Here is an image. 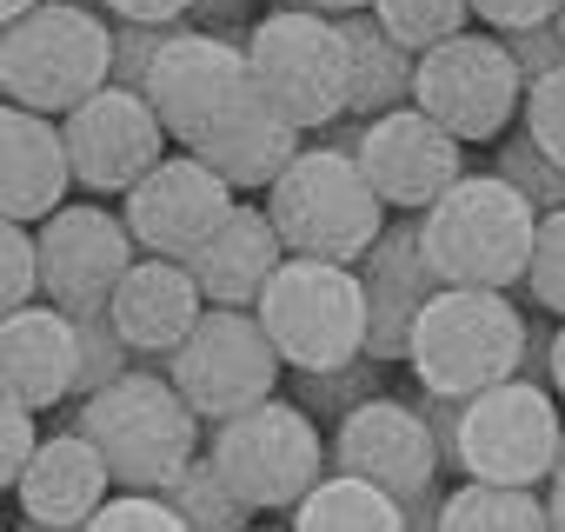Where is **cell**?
Masks as SVG:
<instances>
[{
  "label": "cell",
  "instance_id": "484cf974",
  "mask_svg": "<svg viewBox=\"0 0 565 532\" xmlns=\"http://www.w3.org/2000/svg\"><path fill=\"white\" fill-rule=\"evenodd\" d=\"M439 532H552V506L539 486H492L466 479L446 492Z\"/></svg>",
  "mask_w": 565,
  "mask_h": 532
},
{
  "label": "cell",
  "instance_id": "8992f818",
  "mask_svg": "<svg viewBox=\"0 0 565 532\" xmlns=\"http://www.w3.org/2000/svg\"><path fill=\"white\" fill-rule=\"evenodd\" d=\"M246 61L279 120L300 134H327L353 114V54L347 28L320 8H273L246 28Z\"/></svg>",
  "mask_w": 565,
  "mask_h": 532
},
{
  "label": "cell",
  "instance_id": "cb8c5ba5",
  "mask_svg": "<svg viewBox=\"0 0 565 532\" xmlns=\"http://www.w3.org/2000/svg\"><path fill=\"white\" fill-rule=\"evenodd\" d=\"M340 28H347V54H353V120H380L393 107H413L419 54L406 41H393L373 8L366 14H347Z\"/></svg>",
  "mask_w": 565,
  "mask_h": 532
},
{
  "label": "cell",
  "instance_id": "c3c4849f",
  "mask_svg": "<svg viewBox=\"0 0 565 532\" xmlns=\"http://www.w3.org/2000/svg\"><path fill=\"white\" fill-rule=\"evenodd\" d=\"M545 506H552V532H565V486H545Z\"/></svg>",
  "mask_w": 565,
  "mask_h": 532
},
{
  "label": "cell",
  "instance_id": "f1b7e54d",
  "mask_svg": "<svg viewBox=\"0 0 565 532\" xmlns=\"http://www.w3.org/2000/svg\"><path fill=\"white\" fill-rule=\"evenodd\" d=\"M380 366L386 360H373V353H360V360H347V366H327V373H294V400L320 419H347L353 406H366V400H380Z\"/></svg>",
  "mask_w": 565,
  "mask_h": 532
},
{
  "label": "cell",
  "instance_id": "1f68e13d",
  "mask_svg": "<svg viewBox=\"0 0 565 532\" xmlns=\"http://www.w3.org/2000/svg\"><path fill=\"white\" fill-rule=\"evenodd\" d=\"M134 366H140V353L120 340L114 313H87V320H81V400L100 393V386H114V380L134 373Z\"/></svg>",
  "mask_w": 565,
  "mask_h": 532
},
{
  "label": "cell",
  "instance_id": "7bdbcfd3",
  "mask_svg": "<svg viewBox=\"0 0 565 532\" xmlns=\"http://www.w3.org/2000/svg\"><path fill=\"white\" fill-rule=\"evenodd\" d=\"M552 340H558V333H545V327L525 333V366H519V380H539V373L552 380Z\"/></svg>",
  "mask_w": 565,
  "mask_h": 532
},
{
  "label": "cell",
  "instance_id": "6da1fadb",
  "mask_svg": "<svg viewBox=\"0 0 565 532\" xmlns=\"http://www.w3.org/2000/svg\"><path fill=\"white\" fill-rule=\"evenodd\" d=\"M140 94L153 100V114L167 120V134L186 153H200L226 173L233 193H273L279 173L307 153V134L266 107L246 41L180 28Z\"/></svg>",
  "mask_w": 565,
  "mask_h": 532
},
{
  "label": "cell",
  "instance_id": "52a82bcc",
  "mask_svg": "<svg viewBox=\"0 0 565 532\" xmlns=\"http://www.w3.org/2000/svg\"><path fill=\"white\" fill-rule=\"evenodd\" d=\"M0 87L14 107L67 120L81 100L114 87V28L81 0H47L28 21H8L0 41Z\"/></svg>",
  "mask_w": 565,
  "mask_h": 532
},
{
  "label": "cell",
  "instance_id": "f6af8a7d",
  "mask_svg": "<svg viewBox=\"0 0 565 532\" xmlns=\"http://www.w3.org/2000/svg\"><path fill=\"white\" fill-rule=\"evenodd\" d=\"M300 8H320V14H333V21H347V14H366L373 0H300Z\"/></svg>",
  "mask_w": 565,
  "mask_h": 532
},
{
  "label": "cell",
  "instance_id": "ffe728a7",
  "mask_svg": "<svg viewBox=\"0 0 565 532\" xmlns=\"http://www.w3.org/2000/svg\"><path fill=\"white\" fill-rule=\"evenodd\" d=\"M0 366H8V400L47 413L61 400H81V320L54 300H34L8 313L0 333Z\"/></svg>",
  "mask_w": 565,
  "mask_h": 532
},
{
  "label": "cell",
  "instance_id": "8d00e7d4",
  "mask_svg": "<svg viewBox=\"0 0 565 532\" xmlns=\"http://www.w3.org/2000/svg\"><path fill=\"white\" fill-rule=\"evenodd\" d=\"M525 134H532L552 160H565V67L545 74L539 87H525Z\"/></svg>",
  "mask_w": 565,
  "mask_h": 532
},
{
  "label": "cell",
  "instance_id": "8fae6325",
  "mask_svg": "<svg viewBox=\"0 0 565 532\" xmlns=\"http://www.w3.org/2000/svg\"><path fill=\"white\" fill-rule=\"evenodd\" d=\"M413 107H426L452 140H505V127L525 114V74L492 28H466L459 41L419 54V87Z\"/></svg>",
  "mask_w": 565,
  "mask_h": 532
},
{
  "label": "cell",
  "instance_id": "ba28073f",
  "mask_svg": "<svg viewBox=\"0 0 565 532\" xmlns=\"http://www.w3.org/2000/svg\"><path fill=\"white\" fill-rule=\"evenodd\" d=\"M206 459L226 472V486L253 512H294L333 472L327 433L300 400H266L239 419L206 426Z\"/></svg>",
  "mask_w": 565,
  "mask_h": 532
},
{
  "label": "cell",
  "instance_id": "d4e9b609",
  "mask_svg": "<svg viewBox=\"0 0 565 532\" xmlns=\"http://www.w3.org/2000/svg\"><path fill=\"white\" fill-rule=\"evenodd\" d=\"M294 532H406V499H393L373 479L353 472H327L300 506H294Z\"/></svg>",
  "mask_w": 565,
  "mask_h": 532
},
{
  "label": "cell",
  "instance_id": "f546056e",
  "mask_svg": "<svg viewBox=\"0 0 565 532\" xmlns=\"http://www.w3.org/2000/svg\"><path fill=\"white\" fill-rule=\"evenodd\" d=\"M492 173H505L539 213H558L565 206V160H552L532 134H512V140H499V160H492Z\"/></svg>",
  "mask_w": 565,
  "mask_h": 532
},
{
  "label": "cell",
  "instance_id": "277c9868",
  "mask_svg": "<svg viewBox=\"0 0 565 532\" xmlns=\"http://www.w3.org/2000/svg\"><path fill=\"white\" fill-rule=\"evenodd\" d=\"M525 333L532 320L492 294V287H439L413 327V380L419 393H439V400H472L499 380H519L525 366Z\"/></svg>",
  "mask_w": 565,
  "mask_h": 532
},
{
  "label": "cell",
  "instance_id": "4316f807",
  "mask_svg": "<svg viewBox=\"0 0 565 532\" xmlns=\"http://www.w3.org/2000/svg\"><path fill=\"white\" fill-rule=\"evenodd\" d=\"M167 499H173V512L186 519V532H246V525H253V506L226 486V472H220L206 453L167 486Z\"/></svg>",
  "mask_w": 565,
  "mask_h": 532
},
{
  "label": "cell",
  "instance_id": "5b68a950",
  "mask_svg": "<svg viewBox=\"0 0 565 532\" xmlns=\"http://www.w3.org/2000/svg\"><path fill=\"white\" fill-rule=\"evenodd\" d=\"M393 206L380 200V187L366 180V167L340 147H307L287 173H279V187L266 193V220L279 226V240H287V253L300 259H340V266H360L380 233L393 226L386 220Z\"/></svg>",
  "mask_w": 565,
  "mask_h": 532
},
{
  "label": "cell",
  "instance_id": "4fadbf2b",
  "mask_svg": "<svg viewBox=\"0 0 565 532\" xmlns=\"http://www.w3.org/2000/svg\"><path fill=\"white\" fill-rule=\"evenodd\" d=\"M34 233H41V287L74 320L107 313L120 280L140 266V240H134L127 213H107L100 200H67Z\"/></svg>",
  "mask_w": 565,
  "mask_h": 532
},
{
  "label": "cell",
  "instance_id": "30bf717a",
  "mask_svg": "<svg viewBox=\"0 0 565 532\" xmlns=\"http://www.w3.org/2000/svg\"><path fill=\"white\" fill-rule=\"evenodd\" d=\"M167 373L186 393V406L206 426H220V419H239V413L279 400V373H294V366L279 360V347L259 327V313H246V307H206V320L167 360Z\"/></svg>",
  "mask_w": 565,
  "mask_h": 532
},
{
  "label": "cell",
  "instance_id": "44dd1931",
  "mask_svg": "<svg viewBox=\"0 0 565 532\" xmlns=\"http://www.w3.org/2000/svg\"><path fill=\"white\" fill-rule=\"evenodd\" d=\"M14 499H21V519L81 532V525L114 499V466L100 459V446H94L81 426H67V433H47L41 459H34L28 479L14 486Z\"/></svg>",
  "mask_w": 565,
  "mask_h": 532
},
{
  "label": "cell",
  "instance_id": "f907efd6",
  "mask_svg": "<svg viewBox=\"0 0 565 532\" xmlns=\"http://www.w3.org/2000/svg\"><path fill=\"white\" fill-rule=\"evenodd\" d=\"M552 486H565V446H558V472H552Z\"/></svg>",
  "mask_w": 565,
  "mask_h": 532
},
{
  "label": "cell",
  "instance_id": "2e32d148",
  "mask_svg": "<svg viewBox=\"0 0 565 532\" xmlns=\"http://www.w3.org/2000/svg\"><path fill=\"white\" fill-rule=\"evenodd\" d=\"M333 472L373 479V486H386V492L406 499V506L426 499V492H439L446 459H439V439H433L426 406H406V400H393V393L353 406V413L333 426Z\"/></svg>",
  "mask_w": 565,
  "mask_h": 532
},
{
  "label": "cell",
  "instance_id": "74e56055",
  "mask_svg": "<svg viewBox=\"0 0 565 532\" xmlns=\"http://www.w3.org/2000/svg\"><path fill=\"white\" fill-rule=\"evenodd\" d=\"M505 47H512L519 74H525V87H539L545 74L565 67V34H558V21H545V28H519V34H505Z\"/></svg>",
  "mask_w": 565,
  "mask_h": 532
},
{
  "label": "cell",
  "instance_id": "60d3db41",
  "mask_svg": "<svg viewBox=\"0 0 565 532\" xmlns=\"http://www.w3.org/2000/svg\"><path fill=\"white\" fill-rule=\"evenodd\" d=\"M419 406H426V419H433V439H439V459H446V472H459V406H466V400L419 393ZM459 479H466V472H459Z\"/></svg>",
  "mask_w": 565,
  "mask_h": 532
},
{
  "label": "cell",
  "instance_id": "bcb514c9",
  "mask_svg": "<svg viewBox=\"0 0 565 532\" xmlns=\"http://www.w3.org/2000/svg\"><path fill=\"white\" fill-rule=\"evenodd\" d=\"M552 393L565 400V320H558V340H552Z\"/></svg>",
  "mask_w": 565,
  "mask_h": 532
},
{
  "label": "cell",
  "instance_id": "d6986e66",
  "mask_svg": "<svg viewBox=\"0 0 565 532\" xmlns=\"http://www.w3.org/2000/svg\"><path fill=\"white\" fill-rule=\"evenodd\" d=\"M107 313H114L120 340H127L140 360L167 366V360L186 347V333L206 320V294H200V280H193V266H186V259L140 253V266L120 280V294H114Z\"/></svg>",
  "mask_w": 565,
  "mask_h": 532
},
{
  "label": "cell",
  "instance_id": "7dc6e473",
  "mask_svg": "<svg viewBox=\"0 0 565 532\" xmlns=\"http://www.w3.org/2000/svg\"><path fill=\"white\" fill-rule=\"evenodd\" d=\"M34 8H47V0H0V21H28Z\"/></svg>",
  "mask_w": 565,
  "mask_h": 532
},
{
  "label": "cell",
  "instance_id": "f5cc1de1",
  "mask_svg": "<svg viewBox=\"0 0 565 532\" xmlns=\"http://www.w3.org/2000/svg\"><path fill=\"white\" fill-rule=\"evenodd\" d=\"M558 34H565V8H558Z\"/></svg>",
  "mask_w": 565,
  "mask_h": 532
},
{
  "label": "cell",
  "instance_id": "816d5d0a",
  "mask_svg": "<svg viewBox=\"0 0 565 532\" xmlns=\"http://www.w3.org/2000/svg\"><path fill=\"white\" fill-rule=\"evenodd\" d=\"M246 532H294V525H246Z\"/></svg>",
  "mask_w": 565,
  "mask_h": 532
},
{
  "label": "cell",
  "instance_id": "603a6c76",
  "mask_svg": "<svg viewBox=\"0 0 565 532\" xmlns=\"http://www.w3.org/2000/svg\"><path fill=\"white\" fill-rule=\"evenodd\" d=\"M287 240H279V226L266 220V206H233V220L186 259L193 280L206 294V307H259V294L273 287V274L287 266Z\"/></svg>",
  "mask_w": 565,
  "mask_h": 532
},
{
  "label": "cell",
  "instance_id": "681fc988",
  "mask_svg": "<svg viewBox=\"0 0 565 532\" xmlns=\"http://www.w3.org/2000/svg\"><path fill=\"white\" fill-rule=\"evenodd\" d=\"M14 532H61V525H34V519H21V525H14Z\"/></svg>",
  "mask_w": 565,
  "mask_h": 532
},
{
  "label": "cell",
  "instance_id": "e0dca14e",
  "mask_svg": "<svg viewBox=\"0 0 565 532\" xmlns=\"http://www.w3.org/2000/svg\"><path fill=\"white\" fill-rule=\"evenodd\" d=\"M353 160L366 167V180L380 187V200L393 213H426L446 187H459L472 173L466 140H452L426 107H393L380 120H360Z\"/></svg>",
  "mask_w": 565,
  "mask_h": 532
},
{
  "label": "cell",
  "instance_id": "b9f144b4",
  "mask_svg": "<svg viewBox=\"0 0 565 532\" xmlns=\"http://www.w3.org/2000/svg\"><path fill=\"white\" fill-rule=\"evenodd\" d=\"M239 14H246V0H200V8H193V21H200V34H226V41H233V28H239Z\"/></svg>",
  "mask_w": 565,
  "mask_h": 532
},
{
  "label": "cell",
  "instance_id": "9c48e42d",
  "mask_svg": "<svg viewBox=\"0 0 565 532\" xmlns=\"http://www.w3.org/2000/svg\"><path fill=\"white\" fill-rule=\"evenodd\" d=\"M259 327L294 373H327L366 353V280L340 259H287L259 294Z\"/></svg>",
  "mask_w": 565,
  "mask_h": 532
},
{
  "label": "cell",
  "instance_id": "7402d4cb",
  "mask_svg": "<svg viewBox=\"0 0 565 532\" xmlns=\"http://www.w3.org/2000/svg\"><path fill=\"white\" fill-rule=\"evenodd\" d=\"M0 153H8V220L21 226H41L47 213L67 206V187L74 180V153H67V134L54 114H34V107H14L8 100V120H0Z\"/></svg>",
  "mask_w": 565,
  "mask_h": 532
},
{
  "label": "cell",
  "instance_id": "d6a6232c",
  "mask_svg": "<svg viewBox=\"0 0 565 532\" xmlns=\"http://www.w3.org/2000/svg\"><path fill=\"white\" fill-rule=\"evenodd\" d=\"M81 532H186V519L173 512L167 492H114Z\"/></svg>",
  "mask_w": 565,
  "mask_h": 532
},
{
  "label": "cell",
  "instance_id": "ac0fdd59",
  "mask_svg": "<svg viewBox=\"0 0 565 532\" xmlns=\"http://www.w3.org/2000/svg\"><path fill=\"white\" fill-rule=\"evenodd\" d=\"M366 280V353L373 360H406L413 353V327L426 313V300L439 294V274L419 246V213H399L380 246L360 259Z\"/></svg>",
  "mask_w": 565,
  "mask_h": 532
},
{
  "label": "cell",
  "instance_id": "f35d334b",
  "mask_svg": "<svg viewBox=\"0 0 565 532\" xmlns=\"http://www.w3.org/2000/svg\"><path fill=\"white\" fill-rule=\"evenodd\" d=\"M565 0H472V21L492 28V34H519V28H545L558 21Z\"/></svg>",
  "mask_w": 565,
  "mask_h": 532
},
{
  "label": "cell",
  "instance_id": "e575fe53",
  "mask_svg": "<svg viewBox=\"0 0 565 532\" xmlns=\"http://www.w3.org/2000/svg\"><path fill=\"white\" fill-rule=\"evenodd\" d=\"M41 446H47V433H41L34 406H21V400L0 406V486H21L28 466L41 459Z\"/></svg>",
  "mask_w": 565,
  "mask_h": 532
},
{
  "label": "cell",
  "instance_id": "d590c367",
  "mask_svg": "<svg viewBox=\"0 0 565 532\" xmlns=\"http://www.w3.org/2000/svg\"><path fill=\"white\" fill-rule=\"evenodd\" d=\"M180 28H140V21H114V81L120 87H147V74H153V61L167 54V41H173Z\"/></svg>",
  "mask_w": 565,
  "mask_h": 532
},
{
  "label": "cell",
  "instance_id": "836d02e7",
  "mask_svg": "<svg viewBox=\"0 0 565 532\" xmlns=\"http://www.w3.org/2000/svg\"><path fill=\"white\" fill-rule=\"evenodd\" d=\"M525 287H532V300H539L545 313L565 320V206L539 220V246H532V274H525Z\"/></svg>",
  "mask_w": 565,
  "mask_h": 532
},
{
  "label": "cell",
  "instance_id": "7c38bea8",
  "mask_svg": "<svg viewBox=\"0 0 565 532\" xmlns=\"http://www.w3.org/2000/svg\"><path fill=\"white\" fill-rule=\"evenodd\" d=\"M565 419L558 393L539 380H499L459 406V472L492 486H539L558 472Z\"/></svg>",
  "mask_w": 565,
  "mask_h": 532
},
{
  "label": "cell",
  "instance_id": "ee69618b",
  "mask_svg": "<svg viewBox=\"0 0 565 532\" xmlns=\"http://www.w3.org/2000/svg\"><path fill=\"white\" fill-rule=\"evenodd\" d=\"M439 512H446V492H426L406 506V532H439Z\"/></svg>",
  "mask_w": 565,
  "mask_h": 532
},
{
  "label": "cell",
  "instance_id": "5bb4252c",
  "mask_svg": "<svg viewBox=\"0 0 565 532\" xmlns=\"http://www.w3.org/2000/svg\"><path fill=\"white\" fill-rule=\"evenodd\" d=\"M61 134H67V153H74V180L87 187V193H134L160 160H167V120L153 114V100L140 94V87H100L94 100H81L67 120H61Z\"/></svg>",
  "mask_w": 565,
  "mask_h": 532
},
{
  "label": "cell",
  "instance_id": "ab89813d",
  "mask_svg": "<svg viewBox=\"0 0 565 532\" xmlns=\"http://www.w3.org/2000/svg\"><path fill=\"white\" fill-rule=\"evenodd\" d=\"M114 21H140V28H186L200 0H100Z\"/></svg>",
  "mask_w": 565,
  "mask_h": 532
},
{
  "label": "cell",
  "instance_id": "7a4b0ae2",
  "mask_svg": "<svg viewBox=\"0 0 565 532\" xmlns=\"http://www.w3.org/2000/svg\"><path fill=\"white\" fill-rule=\"evenodd\" d=\"M74 426L100 446V459L114 466L120 492H167L206 453V419L186 406V393L173 386V373L153 366V360H140L114 386L87 393L81 413H74Z\"/></svg>",
  "mask_w": 565,
  "mask_h": 532
},
{
  "label": "cell",
  "instance_id": "83f0119b",
  "mask_svg": "<svg viewBox=\"0 0 565 532\" xmlns=\"http://www.w3.org/2000/svg\"><path fill=\"white\" fill-rule=\"evenodd\" d=\"M373 14L386 21L393 41H406L413 54H433L472 28V0H373Z\"/></svg>",
  "mask_w": 565,
  "mask_h": 532
},
{
  "label": "cell",
  "instance_id": "3957f363",
  "mask_svg": "<svg viewBox=\"0 0 565 532\" xmlns=\"http://www.w3.org/2000/svg\"><path fill=\"white\" fill-rule=\"evenodd\" d=\"M539 206L505 173H466L419 213V246L433 259L439 287H519L532 274L539 246Z\"/></svg>",
  "mask_w": 565,
  "mask_h": 532
},
{
  "label": "cell",
  "instance_id": "9a60e30c",
  "mask_svg": "<svg viewBox=\"0 0 565 532\" xmlns=\"http://www.w3.org/2000/svg\"><path fill=\"white\" fill-rule=\"evenodd\" d=\"M233 187H226V173L213 167V160H200V153H167L127 200H120V213H127V226H134V240H140V253H160V259H193L226 220H233Z\"/></svg>",
  "mask_w": 565,
  "mask_h": 532
},
{
  "label": "cell",
  "instance_id": "4dcf8cb0",
  "mask_svg": "<svg viewBox=\"0 0 565 532\" xmlns=\"http://www.w3.org/2000/svg\"><path fill=\"white\" fill-rule=\"evenodd\" d=\"M34 300H47V287H41V233L8 220L0 226V307L21 313Z\"/></svg>",
  "mask_w": 565,
  "mask_h": 532
}]
</instances>
